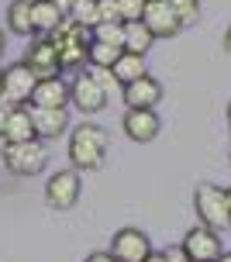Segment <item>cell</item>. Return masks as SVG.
I'll return each mask as SVG.
<instances>
[{"label": "cell", "mask_w": 231, "mask_h": 262, "mask_svg": "<svg viewBox=\"0 0 231 262\" xmlns=\"http://www.w3.org/2000/svg\"><path fill=\"white\" fill-rule=\"evenodd\" d=\"M103 152H107V131L97 128V124H79V128H73V135H69V159H73V166L76 169H100L103 166Z\"/></svg>", "instance_id": "obj_1"}, {"label": "cell", "mask_w": 231, "mask_h": 262, "mask_svg": "<svg viewBox=\"0 0 231 262\" xmlns=\"http://www.w3.org/2000/svg\"><path fill=\"white\" fill-rule=\"evenodd\" d=\"M52 41L59 45V59H62V69H79L83 62H90L93 28H83V25H76L73 17H66L62 25L52 31Z\"/></svg>", "instance_id": "obj_2"}, {"label": "cell", "mask_w": 231, "mask_h": 262, "mask_svg": "<svg viewBox=\"0 0 231 262\" xmlns=\"http://www.w3.org/2000/svg\"><path fill=\"white\" fill-rule=\"evenodd\" d=\"M193 207L200 224L214 228V231H228L231 228V204H228V190H221L214 183H200L193 190Z\"/></svg>", "instance_id": "obj_3"}, {"label": "cell", "mask_w": 231, "mask_h": 262, "mask_svg": "<svg viewBox=\"0 0 231 262\" xmlns=\"http://www.w3.org/2000/svg\"><path fill=\"white\" fill-rule=\"evenodd\" d=\"M4 156V166L14 172V176H38L45 166H49V148L41 145V138H31V142H11L0 148Z\"/></svg>", "instance_id": "obj_4"}, {"label": "cell", "mask_w": 231, "mask_h": 262, "mask_svg": "<svg viewBox=\"0 0 231 262\" xmlns=\"http://www.w3.org/2000/svg\"><path fill=\"white\" fill-rule=\"evenodd\" d=\"M69 97H73V104L83 111V114H100L103 107H107V86L100 83L97 73H79L73 79V86H69Z\"/></svg>", "instance_id": "obj_5"}, {"label": "cell", "mask_w": 231, "mask_h": 262, "mask_svg": "<svg viewBox=\"0 0 231 262\" xmlns=\"http://www.w3.org/2000/svg\"><path fill=\"white\" fill-rule=\"evenodd\" d=\"M35 86H38V76L31 73L28 62H14L4 69V104H11V107L28 104Z\"/></svg>", "instance_id": "obj_6"}, {"label": "cell", "mask_w": 231, "mask_h": 262, "mask_svg": "<svg viewBox=\"0 0 231 262\" xmlns=\"http://www.w3.org/2000/svg\"><path fill=\"white\" fill-rule=\"evenodd\" d=\"M111 255L117 262H145L152 255V242L141 228H121L111 238Z\"/></svg>", "instance_id": "obj_7"}, {"label": "cell", "mask_w": 231, "mask_h": 262, "mask_svg": "<svg viewBox=\"0 0 231 262\" xmlns=\"http://www.w3.org/2000/svg\"><path fill=\"white\" fill-rule=\"evenodd\" d=\"M45 200H49V207H55V210L76 207V200H79V172L76 169L52 172L49 183H45Z\"/></svg>", "instance_id": "obj_8"}, {"label": "cell", "mask_w": 231, "mask_h": 262, "mask_svg": "<svg viewBox=\"0 0 231 262\" xmlns=\"http://www.w3.org/2000/svg\"><path fill=\"white\" fill-rule=\"evenodd\" d=\"M183 252L190 255L193 262H218L224 252H221V242H218V231L207 228V224H197L183 235Z\"/></svg>", "instance_id": "obj_9"}, {"label": "cell", "mask_w": 231, "mask_h": 262, "mask_svg": "<svg viewBox=\"0 0 231 262\" xmlns=\"http://www.w3.org/2000/svg\"><path fill=\"white\" fill-rule=\"evenodd\" d=\"M141 21L149 25L155 38H173V35H180V28H186L180 21V14L169 7L166 0H149L145 4V14H141Z\"/></svg>", "instance_id": "obj_10"}, {"label": "cell", "mask_w": 231, "mask_h": 262, "mask_svg": "<svg viewBox=\"0 0 231 262\" xmlns=\"http://www.w3.org/2000/svg\"><path fill=\"white\" fill-rule=\"evenodd\" d=\"M25 62L31 66V73L38 79H49V76H59V69H62V59H59V45L52 38H38L31 41V49H28Z\"/></svg>", "instance_id": "obj_11"}, {"label": "cell", "mask_w": 231, "mask_h": 262, "mask_svg": "<svg viewBox=\"0 0 231 262\" xmlns=\"http://www.w3.org/2000/svg\"><path fill=\"white\" fill-rule=\"evenodd\" d=\"M121 97H124V104H128V111L131 107H145V111H155V104L162 100V83L155 76H145L141 79H135V83H128L124 90H121Z\"/></svg>", "instance_id": "obj_12"}, {"label": "cell", "mask_w": 231, "mask_h": 262, "mask_svg": "<svg viewBox=\"0 0 231 262\" xmlns=\"http://www.w3.org/2000/svg\"><path fill=\"white\" fill-rule=\"evenodd\" d=\"M121 128H124V135H128L131 142H152L162 124H159V114H155V111L131 107L128 114H124V121H121Z\"/></svg>", "instance_id": "obj_13"}, {"label": "cell", "mask_w": 231, "mask_h": 262, "mask_svg": "<svg viewBox=\"0 0 231 262\" xmlns=\"http://www.w3.org/2000/svg\"><path fill=\"white\" fill-rule=\"evenodd\" d=\"M73 104L69 97V86L62 83V76H49V79H38V86L31 93V107H62Z\"/></svg>", "instance_id": "obj_14"}, {"label": "cell", "mask_w": 231, "mask_h": 262, "mask_svg": "<svg viewBox=\"0 0 231 262\" xmlns=\"http://www.w3.org/2000/svg\"><path fill=\"white\" fill-rule=\"evenodd\" d=\"M31 121H35L38 138H59L69 128V114L62 107H31Z\"/></svg>", "instance_id": "obj_15"}, {"label": "cell", "mask_w": 231, "mask_h": 262, "mask_svg": "<svg viewBox=\"0 0 231 262\" xmlns=\"http://www.w3.org/2000/svg\"><path fill=\"white\" fill-rule=\"evenodd\" d=\"M38 138L35 135V121H31V107H14L11 118H7V128H4V142L0 145H11V142H31Z\"/></svg>", "instance_id": "obj_16"}, {"label": "cell", "mask_w": 231, "mask_h": 262, "mask_svg": "<svg viewBox=\"0 0 231 262\" xmlns=\"http://www.w3.org/2000/svg\"><path fill=\"white\" fill-rule=\"evenodd\" d=\"M7 31H11V35H21V38H31V35H35L31 4H25V0H11V7H7Z\"/></svg>", "instance_id": "obj_17"}, {"label": "cell", "mask_w": 231, "mask_h": 262, "mask_svg": "<svg viewBox=\"0 0 231 262\" xmlns=\"http://www.w3.org/2000/svg\"><path fill=\"white\" fill-rule=\"evenodd\" d=\"M155 35L149 31L145 21H124V52H135V55H149Z\"/></svg>", "instance_id": "obj_18"}, {"label": "cell", "mask_w": 231, "mask_h": 262, "mask_svg": "<svg viewBox=\"0 0 231 262\" xmlns=\"http://www.w3.org/2000/svg\"><path fill=\"white\" fill-rule=\"evenodd\" d=\"M114 83H121V86H128V83H135V79L145 76V55H135V52H124L121 59L114 62Z\"/></svg>", "instance_id": "obj_19"}, {"label": "cell", "mask_w": 231, "mask_h": 262, "mask_svg": "<svg viewBox=\"0 0 231 262\" xmlns=\"http://www.w3.org/2000/svg\"><path fill=\"white\" fill-rule=\"evenodd\" d=\"M31 17H35V31H55V28L66 21V14L52 4V0H41V4H31Z\"/></svg>", "instance_id": "obj_20"}, {"label": "cell", "mask_w": 231, "mask_h": 262, "mask_svg": "<svg viewBox=\"0 0 231 262\" xmlns=\"http://www.w3.org/2000/svg\"><path fill=\"white\" fill-rule=\"evenodd\" d=\"M124 55V49L103 45V41H90V66L93 69H114V62Z\"/></svg>", "instance_id": "obj_21"}, {"label": "cell", "mask_w": 231, "mask_h": 262, "mask_svg": "<svg viewBox=\"0 0 231 262\" xmlns=\"http://www.w3.org/2000/svg\"><path fill=\"white\" fill-rule=\"evenodd\" d=\"M93 41L124 49V21H100V25L93 28Z\"/></svg>", "instance_id": "obj_22"}, {"label": "cell", "mask_w": 231, "mask_h": 262, "mask_svg": "<svg viewBox=\"0 0 231 262\" xmlns=\"http://www.w3.org/2000/svg\"><path fill=\"white\" fill-rule=\"evenodd\" d=\"M69 17L83 28H97L100 25V0H76V7H73Z\"/></svg>", "instance_id": "obj_23"}, {"label": "cell", "mask_w": 231, "mask_h": 262, "mask_svg": "<svg viewBox=\"0 0 231 262\" xmlns=\"http://www.w3.org/2000/svg\"><path fill=\"white\" fill-rule=\"evenodd\" d=\"M166 4L180 14L183 25H193V21H197V14H200V0H166Z\"/></svg>", "instance_id": "obj_24"}, {"label": "cell", "mask_w": 231, "mask_h": 262, "mask_svg": "<svg viewBox=\"0 0 231 262\" xmlns=\"http://www.w3.org/2000/svg\"><path fill=\"white\" fill-rule=\"evenodd\" d=\"M117 4H121V17H124V21H141L149 0H117Z\"/></svg>", "instance_id": "obj_25"}, {"label": "cell", "mask_w": 231, "mask_h": 262, "mask_svg": "<svg viewBox=\"0 0 231 262\" xmlns=\"http://www.w3.org/2000/svg\"><path fill=\"white\" fill-rule=\"evenodd\" d=\"M100 21H124L117 0H100Z\"/></svg>", "instance_id": "obj_26"}, {"label": "cell", "mask_w": 231, "mask_h": 262, "mask_svg": "<svg viewBox=\"0 0 231 262\" xmlns=\"http://www.w3.org/2000/svg\"><path fill=\"white\" fill-rule=\"evenodd\" d=\"M166 262H193V259L183 252V245H180V249H166Z\"/></svg>", "instance_id": "obj_27"}, {"label": "cell", "mask_w": 231, "mask_h": 262, "mask_svg": "<svg viewBox=\"0 0 231 262\" xmlns=\"http://www.w3.org/2000/svg\"><path fill=\"white\" fill-rule=\"evenodd\" d=\"M11 111H14L11 104H4V100H0V142H4V128H7V118H11Z\"/></svg>", "instance_id": "obj_28"}, {"label": "cell", "mask_w": 231, "mask_h": 262, "mask_svg": "<svg viewBox=\"0 0 231 262\" xmlns=\"http://www.w3.org/2000/svg\"><path fill=\"white\" fill-rule=\"evenodd\" d=\"M52 4H55V7H59L66 17H69V14H73V7H76V0H52Z\"/></svg>", "instance_id": "obj_29"}, {"label": "cell", "mask_w": 231, "mask_h": 262, "mask_svg": "<svg viewBox=\"0 0 231 262\" xmlns=\"http://www.w3.org/2000/svg\"><path fill=\"white\" fill-rule=\"evenodd\" d=\"M87 262H117L111 252H93V255H87Z\"/></svg>", "instance_id": "obj_30"}, {"label": "cell", "mask_w": 231, "mask_h": 262, "mask_svg": "<svg viewBox=\"0 0 231 262\" xmlns=\"http://www.w3.org/2000/svg\"><path fill=\"white\" fill-rule=\"evenodd\" d=\"M145 262H166V252H152V255H149Z\"/></svg>", "instance_id": "obj_31"}, {"label": "cell", "mask_w": 231, "mask_h": 262, "mask_svg": "<svg viewBox=\"0 0 231 262\" xmlns=\"http://www.w3.org/2000/svg\"><path fill=\"white\" fill-rule=\"evenodd\" d=\"M224 49L231 52V28H228V35H224Z\"/></svg>", "instance_id": "obj_32"}, {"label": "cell", "mask_w": 231, "mask_h": 262, "mask_svg": "<svg viewBox=\"0 0 231 262\" xmlns=\"http://www.w3.org/2000/svg\"><path fill=\"white\" fill-rule=\"evenodd\" d=\"M7 52V41H4V31H0V55Z\"/></svg>", "instance_id": "obj_33"}, {"label": "cell", "mask_w": 231, "mask_h": 262, "mask_svg": "<svg viewBox=\"0 0 231 262\" xmlns=\"http://www.w3.org/2000/svg\"><path fill=\"white\" fill-rule=\"evenodd\" d=\"M218 262H231V252H224V255H221V259Z\"/></svg>", "instance_id": "obj_34"}, {"label": "cell", "mask_w": 231, "mask_h": 262, "mask_svg": "<svg viewBox=\"0 0 231 262\" xmlns=\"http://www.w3.org/2000/svg\"><path fill=\"white\" fill-rule=\"evenodd\" d=\"M0 100H4V73H0Z\"/></svg>", "instance_id": "obj_35"}, {"label": "cell", "mask_w": 231, "mask_h": 262, "mask_svg": "<svg viewBox=\"0 0 231 262\" xmlns=\"http://www.w3.org/2000/svg\"><path fill=\"white\" fill-rule=\"evenodd\" d=\"M25 4H41V0H25Z\"/></svg>", "instance_id": "obj_36"}, {"label": "cell", "mask_w": 231, "mask_h": 262, "mask_svg": "<svg viewBox=\"0 0 231 262\" xmlns=\"http://www.w3.org/2000/svg\"><path fill=\"white\" fill-rule=\"evenodd\" d=\"M228 204H231V186H228Z\"/></svg>", "instance_id": "obj_37"}, {"label": "cell", "mask_w": 231, "mask_h": 262, "mask_svg": "<svg viewBox=\"0 0 231 262\" xmlns=\"http://www.w3.org/2000/svg\"><path fill=\"white\" fill-rule=\"evenodd\" d=\"M228 121H231V104H228Z\"/></svg>", "instance_id": "obj_38"}]
</instances>
